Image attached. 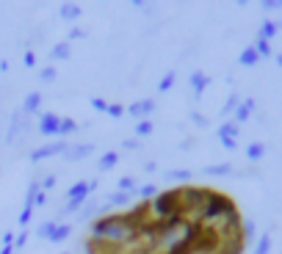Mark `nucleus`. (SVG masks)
Wrapping results in <instances>:
<instances>
[{"label":"nucleus","mask_w":282,"mask_h":254,"mask_svg":"<svg viewBox=\"0 0 282 254\" xmlns=\"http://www.w3.org/2000/svg\"><path fill=\"white\" fill-rule=\"evenodd\" d=\"M241 243L233 199L208 188H180L97 221L89 254H238Z\"/></svg>","instance_id":"nucleus-1"}]
</instances>
